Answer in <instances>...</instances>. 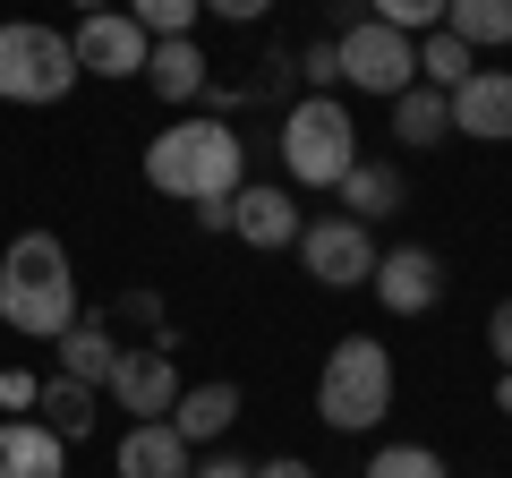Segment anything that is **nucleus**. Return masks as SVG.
<instances>
[{"mask_svg":"<svg viewBox=\"0 0 512 478\" xmlns=\"http://www.w3.org/2000/svg\"><path fill=\"white\" fill-rule=\"evenodd\" d=\"M0 325L26 342H60L77 325V274L52 231H18L0 248Z\"/></svg>","mask_w":512,"mask_h":478,"instance_id":"f257e3e1","label":"nucleus"},{"mask_svg":"<svg viewBox=\"0 0 512 478\" xmlns=\"http://www.w3.org/2000/svg\"><path fill=\"white\" fill-rule=\"evenodd\" d=\"M146 180L163 197H180V205H214V197L231 205L248 188V154H239V137L222 120H171L146 146Z\"/></svg>","mask_w":512,"mask_h":478,"instance_id":"f03ea898","label":"nucleus"},{"mask_svg":"<svg viewBox=\"0 0 512 478\" xmlns=\"http://www.w3.org/2000/svg\"><path fill=\"white\" fill-rule=\"evenodd\" d=\"M384 410H393V350H384L376 333H342V342L325 350V368H316V419H325L333 436H359Z\"/></svg>","mask_w":512,"mask_h":478,"instance_id":"7ed1b4c3","label":"nucleus"},{"mask_svg":"<svg viewBox=\"0 0 512 478\" xmlns=\"http://www.w3.org/2000/svg\"><path fill=\"white\" fill-rule=\"evenodd\" d=\"M274 146L299 188H342V171L359 163V120L342 111V94H308V103H291Z\"/></svg>","mask_w":512,"mask_h":478,"instance_id":"20e7f679","label":"nucleus"},{"mask_svg":"<svg viewBox=\"0 0 512 478\" xmlns=\"http://www.w3.org/2000/svg\"><path fill=\"white\" fill-rule=\"evenodd\" d=\"M77 86V52L60 26L9 18L0 26V103H60Z\"/></svg>","mask_w":512,"mask_h":478,"instance_id":"39448f33","label":"nucleus"},{"mask_svg":"<svg viewBox=\"0 0 512 478\" xmlns=\"http://www.w3.org/2000/svg\"><path fill=\"white\" fill-rule=\"evenodd\" d=\"M333 60H342V86L384 94V103L419 86V43L393 35V26H376V18H350L342 35H333Z\"/></svg>","mask_w":512,"mask_h":478,"instance_id":"423d86ee","label":"nucleus"},{"mask_svg":"<svg viewBox=\"0 0 512 478\" xmlns=\"http://www.w3.org/2000/svg\"><path fill=\"white\" fill-rule=\"evenodd\" d=\"M299 265H308L325 291H359V282L376 274V239L350 214H316V222H299Z\"/></svg>","mask_w":512,"mask_h":478,"instance_id":"0eeeda50","label":"nucleus"},{"mask_svg":"<svg viewBox=\"0 0 512 478\" xmlns=\"http://www.w3.org/2000/svg\"><path fill=\"white\" fill-rule=\"evenodd\" d=\"M103 393H111V410H128V419H171V402H180L171 342H120V359H111Z\"/></svg>","mask_w":512,"mask_h":478,"instance_id":"6e6552de","label":"nucleus"},{"mask_svg":"<svg viewBox=\"0 0 512 478\" xmlns=\"http://www.w3.org/2000/svg\"><path fill=\"white\" fill-rule=\"evenodd\" d=\"M69 52H77V77H146L154 35L128 18V9H94V18H77Z\"/></svg>","mask_w":512,"mask_h":478,"instance_id":"1a4fd4ad","label":"nucleus"},{"mask_svg":"<svg viewBox=\"0 0 512 478\" xmlns=\"http://www.w3.org/2000/svg\"><path fill=\"white\" fill-rule=\"evenodd\" d=\"M367 291H376L393 316H427V308L444 299V265H436V248H376V274H367Z\"/></svg>","mask_w":512,"mask_h":478,"instance_id":"9d476101","label":"nucleus"},{"mask_svg":"<svg viewBox=\"0 0 512 478\" xmlns=\"http://www.w3.org/2000/svg\"><path fill=\"white\" fill-rule=\"evenodd\" d=\"M453 137H487V146L512 137V69H470L453 86Z\"/></svg>","mask_w":512,"mask_h":478,"instance_id":"9b49d317","label":"nucleus"},{"mask_svg":"<svg viewBox=\"0 0 512 478\" xmlns=\"http://www.w3.org/2000/svg\"><path fill=\"white\" fill-rule=\"evenodd\" d=\"M188 470H197V444L171 419H137L120 436V478H188Z\"/></svg>","mask_w":512,"mask_h":478,"instance_id":"f8f14e48","label":"nucleus"},{"mask_svg":"<svg viewBox=\"0 0 512 478\" xmlns=\"http://www.w3.org/2000/svg\"><path fill=\"white\" fill-rule=\"evenodd\" d=\"M231 231L248 239V248H291L299 239V205H291V188H239L231 197Z\"/></svg>","mask_w":512,"mask_h":478,"instance_id":"ddd939ff","label":"nucleus"},{"mask_svg":"<svg viewBox=\"0 0 512 478\" xmlns=\"http://www.w3.org/2000/svg\"><path fill=\"white\" fill-rule=\"evenodd\" d=\"M52 350H60V376H69V385H94V393H103L111 359H120V342H111V325H103V316H77V325L60 333Z\"/></svg>","mask_w":512,"mask_h":478,"instance_id":"4468645a","label":"nucleus"},{"mask_svg":"<svg viewBox=\"0 0 512 478\" xmlns=\"http://www.w3.org/2000/svg\"><path fill=\"white\" fill-rule=\"evenodd\" d=\"M0 478H60V436L43 419H0Z\"/></svg>","mask_w":512,"mask_h":478,"instance_id":"2eb2a0df","label":"nucleus"},{"mask_svg":"<svg viewBox=\"0 0 512 478\" xmlns=\"http://www.w3.org/2000/svg\"><path fill=\"white\" fill-rule=\"evenodd\" d=\"M231 419H239V385H180V402H171V427H180L188 444L231 436Z\"/></svg>","mask_w":512,"mask_h":478,"instance_id":"dca6fc26","label":"nucleus"},{"mask_svg":"<svg viewBox=\"0 0 512 478\" xmlns=\"http://www.w3.org/2000/svg\"><path fill=\"white\" fill-rule=\"evenodd\" d=\"M146 77H154V94H163V103H205V52H197L188 35L154 43V52H146Z\"/></svg>","mask_w":512,"mask_h":478,"instance_id":"f3484780","label":"nucleus"},{"mask_svg":"<svg viewBox=\"0 0 512 478\" xmlns=\"http://www.w3.org/2000/svg\"><path fill=\"white\" fill-rule=\"evenodd\" d=\"M333 197L350 205V222H384V214H402V171L393 163H350Z\"/></svg>","mask_w":512,"mask_h":478,"instance_id":"a211bd4d","label":"nucleus"},{"mask_svg":"<svg viewBox=\"0 0 512 478\" xmlns=\"http://www.w3.org/2000/svg\"><path fill=\"white\" fill-rule=\"evenodd\" d=\"M393 137H402V146H444V137H453V94H436V86L393 94Z\"/></svg>","mask_w":512,"mask_h":478,"instance_id":"6ab92c4d","label":"nucleus"},{"mask_svg":"<svg viewBox=\"0 0 512 478\" xmlns=\"http://www.w3.org/2000/svg\"><path fill=\"white\" fill-rule=\"evenodd\" d=\"M444 35L470 43V52H504L512 43V0H453L444 9Z\"/></svg>","mask_w":512,"mask_h":478,"instance_id":"aec40b11","label":"nucleus"},{"mask_svg":"<svg viewBox=\"0 0 512 478\" xmlns=\"http://www.w3.org/2000/svg\"><path fill=\"white\" fill-rule=\"evenodd\" d=\"M35 410H43V427H52L60 444L94 436V385H69V376H52V385L35 393Z\"/></svg>","mask_w":512,"mask_h":478,"instance_id":"412c9836","label":"nucleus"},{"mask_svg":"<svg viewBox=\"0 0 512 478\" xmlns=\"http://www.w3.org/2000/svg\"><path fill=\"white\" fill-rule=\"evenodd\" d=\"M470 69H478V52H470V43H453V35H444V26H436V35H427V52H419V86L453 94V86H461V77H470Z\"/></svg>","mask_w":512,"mask_h":478,"instance_id":"4be33fe9","label":"nucleus"},{"mask_svg":"<svg viewBox=\"0 0 512 478\" xmlns=\"http://www.w3.org/2000/svg\"><path fill=\"white\" fill-rule=\"evenodd\" d=\"M120 9H128V18H137V26H146L154 43H171V35H188V26L205 18V0H120Z\"/></svg>","mask_w":512,"mask_h":478,"instance_id":"5701e85b","label":"nucleus"},{"mask_svg":"<svg viewBox=\"0 0 512 478\" xmlns=\"http://www.w3.org/2000/svg\"><path fill=\"white\" fill-rule=\"evenodd\" d=\"M444 9H453V0H367V18L393 26V35H436Z\"/></svg>","mask_w":512,"mask_h":478,"instance_id":"b1692460","label":"nucleus"},{"mask_svg":"<svg viewBox=\"0 0 512 478\" xmlns=\"http://www.w3.org/2000/svg\"><path fill=\"white\" fill-rule=\"evenodd\" d=\"M367 478H453V470H444L427 444H384V453L367 461Z\"/></svg>","mask_w":512,"mask_h":478,"instance_id":"393cba45","label":"nucleus"},{"mask_svg":"<svg viewBox=\"0 0 512 478\" xmlns=\"http://www.w3.org/2000/svg\"><path fill=\"white\" fill-rule=\"evenodd\" d=\"M299 77H308V94H333V86H342V60H333V43H308V52H299Z\"/></svg>","mask_w":512,"mask_h":478,"instance_id":"a878e982","label":"nucleus"},{"mask_svg":"<svg viewBox=\"0 0 512 478\" xmlns=\"http://www.w3.org/2000/svg\"><path fill=\"white\" fill-rule=\"evenodd\" d=\"M487 350H495V368H512V299H495V316H487Z\"/></svg>","mask_w":512,"mask_h":478,"instance_id":"bb28decb","label":"nucleus"},{"mask_svg":"<svg viewBox=\"0 0 512 478\" xmlns=\"http://www.w3.org/2000/svg\"><path fill=\"white\" fill-rule=\"evenodd\" d=\"M35 376H18V368H9V376H0V410H35Z\"/></svg>","mask_w":512,"mask_h":478,"instance_id":"cd10ccee","label":"nucleus"},{"mask_svg":"<svg viewBox=\"0 0 512 478\" xmlns=\"http://www.w3.org/2000/svg\"><path fill=\"white\" fill-rule=\"evenodd\" d=\"M205 9H214V18H231V26H256L274 0H205Z\"/></svg>","mask_w":512,"mask_h":478,"instance_id":"c85d7f7f","label":"nucleus"},{"mask_svg":"<svg viewBox=\"0 0 512 478\" xmlns=\"http://www.w3.org/2000/svg\"><path fill=\"white\" fill-rule=\"evenodd\" d=\"M188 478H256V461H239V453H214V461H197Z\"/></svg>","mask_w":512,"mask_h":478,"instance_id":"c756f323","label":"nucleus"},{"mask_svg":"<svg viewBox=\"0 0 512 478\" xmlns=\"http://www.w3.org/2000/svg\"><path fill=\"white\" fill-rule=\"evenodd\" d=\"M256 478H316V470H308V461H291V453H282V461H256Z\"/></svg>","mask_w":512,"mask_h":478,"instance_id":"7c9ffc66","label":"nucleus"},{"mask_svg":"<svg viewBox=\"0 0 512 478\" xmlns=\"http://www.w3.org/2000/svg\"><path fill=\"white\" fill-rule=\"evenodd\" d=\"M495 410H504V419H512V368L495 376Z\"/></svg>","mask_w":512,"mask_h":478,"instance_id":"2f4dec72","label":"nucleus"},{"mask_svg":"<svg viewBox=\"0 0 512 478\" xmlns=\"http://www.w3.org/2000/svg\"><path fill=\"white\" fill-rule=\"evenodd\" d=\"M69 9H77V18H94V9H120V0H69Z\"/></svg>","mask_w":512,"mask_h":478,"instance_id":"473e14b6","label":"nucleus"}]
</instances>
